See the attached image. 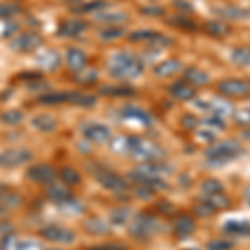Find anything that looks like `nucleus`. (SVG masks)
I'll list each match as a JSON object with an SVG mask.
<instances>
[{"instance_id": "0eeeda50", "label": "nucleus", "mask_w": 250, "mask_h": 250, "mask_svg": "<svg viewBox=\"0 0 250 250\" xmlns=\"http://www.w3.org/2000/svg\"><path fill=\"white\" fill-rule=\"evenodd\" d=\"M42 237L48 242H54V244H70V242L75 240V235L72 230L63 227H59V225H50V227L42 229Z\"/></svg>"}, {"instance_id": "6e6552de", "label": "nucleus", "mask_w": 250, "mask_h": 250, "mask_svg": "<svg viewBox=\"0 0 250 250\" xmlns=\"http://www.w3.org/2000/svg\"><path fill=\"white\" fill-rule=\"evenodd\" d=\"M155 229L157 222L154 220V217L139 215L134 220V225H132V235H135L137 239H147L152 233H155Z\"/></svg>"}, {"instance_id": "5701e85b", "label": "nucleus", "mask_w": 250, "mask_h": 250, "mask_svg": "<svg viewBox=\"0 0 250 250\" xmlns=\"http://www.w3.org/2000/svg\"><path fill=\"white\" fill-rule=\"evenodd\" d=\"M32 124H34L35 128H39V130L42 132H52L55 128V119L50 115H39L35 117L34 120H32Z\"/></svg>"}, {"instance_id": "c756f323", "label": "nucleus", "mask_w": 250, "mask_h": 250, "mask_svg": "<svg viewBox=\"0 0 250 250\" xmlns=\"http://www.w3.org/2000/svg\"><path fill=\"white\" fill-rule=\"evenodd\" d=\"M224 229L227 233H247L250 230V225L247 222H229Z\"/></svg>"}, {"instance_id": "a19ab883", "label": "nucleus", "mask_w": 250, "mask_h": 250, "mask_svg": "<svg viewBox=\"0 0 250 250\" xmlns=\"http://www.w3.org/2000/svg\"><path fill=\"white\" fill-rule=\"evenodd\" d=\"M182 122L185 124V125H184L185 128H187V127H188V128H193V127H195V125H199V120H197L193 115H185Z\"/></svg>"}, {"instance_id": "dca6fc26", "label": "nucleus", "mask_w": 250, "mask_h": 250, "mask_svg": "<svg viewBox=\"0 0 250 250\" xmlns=\"http://www.w3.org/2000/svg\"><path fill=\"white\" fill-rule=\"evenodd\" d=\"M180 68H182V62H180L179 59H168L155 67V75L157 77H164V79L172 77L177 72H180Z\"/></svg>"}, {"instance_id": "9b49d317", "label": "nucleus", "mask_w": 250, "mask_h": 250, "mask_svg": "<svg viewBox=\"0 0 250 250\" xmlns=\"http://www.w3.org/2000/svg\"><path fill=\"white\" fill-rule=\"evenodd\" d=\"M40 43H42L40 35H37L35 32H27V34L19 35V37L14 40V45L12 47L19 52H30V50H35Z\"/></svg>"}, {"instance_id": "6ab92c4d", "label": "nucleus", "mask_w": 250, "mask_h": 250, "mask_svg": "<svg viewBox=\"0 0 250 250\" xmlns=\"http://www.w3.org/2000/svg\"><path fill=\"white\" fill-rule=\"evenodd\" d=\"M204 29L208 35H213V37H225L230 32V27L222 20H208V22H205Z\"/></svg>"}, {"instance_id": "a18cd8bd", "label": "nucleus", "mask_w": 250, "mask_h": 250, "mask_svg": "<svg viewBox=\"0 0 250 250\" xmlns=\"http://www.w3.org/2000/svg\"><path fill=\"white\" fill-rule=\"evenodd\" d=\"M2 212H3V208H2V205H0V215H2Z\"/></svg>"}, {"instance_id": "4be33fe9", "label": "nucleus", "mask_w": 250, "mask_h": 250, "mask_svg": "<svg viewBox=\"0 0 250 250\" xmlns=\"http://www.w3.org/2000/svg\"><path fill=\"white\" fill-rule=\"evenodd\" d=\"M208 107H210L212 114L213 115H229L232 114L233 107L230 102H227V99H213L210 104H208Z\"/></svg>"}, {"instance_id": "b1692460", "label": "nucleus", "mask_w": 250, "mask_h": 250, "mask_svg": "<svg viewBox=\"0 0 250 250\" xmlns=\"http://www.w3.org/2000/svg\"><path fill=\"white\" fill-rule=\"evenodd\" d=\"M68 102L88 107V105H94L95 104V97L88 95V94H82V92H68Z\"/></svg>"}, {"instance_id": "37998d69", "label": "nucleus", "mask_w": 250, "mask_h": 250, "mask_svg": "<svg viewBox=\"0 0 250 250\" xmlns=\"http://www.w3.org/2000/svg\"><path fill=\"white\" fill-rule=\"evenodd\" d=\"M144 14H157V15H160V14H164V9H144L142 10Z\"/></svg>"}, {"instance_id": "c85d7f7f", "label": "nucleus", "mask_w": 250, "mask_h": 250, "mask_svg": "<svg viewBox=\"0 0 250 250\" xmlns=\"http://www.w3.org/2000/svg\"><path fill=\"white\" fill-rule=\"evenodd\" d=\"M159 35H160L159 32H154V30H137L134 34H130V40H134V42H142V40L154 42Z\"/></svg>"}, {"instance_id": "c9c22d12", "label": "nucleus", "mask_w": 250, "mask_h": 250, "mask_svg": "<svg viewBox=\"0 0 250 250\" xmlns=\"http://www.w3.org/2000/svg\"><path fill=\"white\" fill-rule=\"evenodd\" d=\"M15 12H19V7L12 5V3H2L0 5V19H9Z\"/></svg>"}, {"instance_id": "f704fd0d", "label": "nucleus", "mask_w": 250, "mask_h": 250, "mask_svg": "<svg viewBox=\"0 0 250 250\" xmlns=\"http://www.w3.org/2000/svg\"><path fill=\"white\" fill-rule=\"evenodd\" d=\"M77 80L82 83H88V82H94V80L97 79V74L95 70H80L77 72Z\"/></svg>"}, {"instance_id": "20e7f679", "label": "nucleus", "mask_w": 250, "mask_h": 250, "mask_svg": "<svg viewBox=\"0 0 250 250\" xmlns=\"http://www.w3.org/2000/svg\"><path fill=\"white\" fill-rule=\"evenodd\" d=\"M32 154L27 148H9L0 154V165L2 167H20L30 162Z\"/></svg>"}, {"instance_id": "4c0bfd02", "label": "nucleus", "mask_w": 250, "mask_h": 250, "mask_svg": "<svg viewBox=\"0 0 250 250\" xmlns=\"http://www.w3.org/2000/svg\"><path fill=\"white\" fill-rule=\"evenodd\" d=\"M195 213L200 217H208V215H212V213H215V208L210 207L208 204H200L195 207Z\"/></svg>"}, {"instance_id": "aec40b11", "label": "nucleus", "mask_w": 250, "mask_h": 250, "mask_svg": "<svg viewBox=\"0 0 250 250\" xmlns=\"http://www.w3.org/2000/svg\"><path fill=\"white\" fill-rule=\"evenodd\" d=\"M215 12L222 19H230V20H242V19L249 17L247 10L239 9V7H232V5H224L222 9H215Z\"/></svg>"}, {"instance_id": "f8f14e48", "label": "nucleus", "mask_w": 250, "mask_h": 250, "mask_svg": "<svg viewBox=\"0 0 250 250\" xmlns=\"http://www.w3.org/2000/svg\"><path fill=\"white\" fill-rule=\"evenodd\" d=\"M168 92H170V95L173 99L182 100V102H185V100H192L193 97L197 95L195 87H192L190 83L185 82V80H179V82L172 83L170 88H168Z\"/></svg>"}, {"instance_id": "c03bdc74", "label": "nucleus", "mask_w": 250, "mask_h": 250, "mask_svg": "<svg viewBox=\"0 0 250 250\" xmlns=\"http://www.w3.org/2000/svg\"><path fill=\"white\" fill-rule=\"evenodd\" d=\"M245 199H247V202H249V205H250V187L245 190Z\"/></svg>"}, {"instance_id": "f03ea898", "label": "nucleus", "mask_w": 250, "mask_h": 250, "mask_svg": "<svg viewBox=\"0 0 250 250\" xmlns=\"http://www.w3.org/2000/svg\"><path fill=\"white\" fill-rule=\"evenodd\" d=\"M239 154H240V145L237 144L235 140L220 142L207 150V157L212 162H217V164L227 162V160L233 159V157H237Z\"/></svg>"}, {"instance_id": "ea45409f", "label": "nucleus", "mask_w": 250, "mask_h": 250, "mask_svg": "<svg viewBox=\"0 0 250 250\" xmlns=\"http://www.w3.org/2000/svg\"><path fill=\"white\" fill-rule=\"evenodd\" d=\"M232 244L225 240H213L208 244V250H230Z\"/></svg>"}, {"instance_id": "9d476101", "label": "nucleus", "mask_w": 250, "mask_h": 250, "mask_svg": "<svg viewBox=\"0 0 250 250\" xmlns=\"http://www.w3.org/2000/svg\"><path fill=\"white\" fill-rule=\"evenodd\" d=\"M29 179H32L37 184H52L57 177V172H55L54 167L47 164H40V165H34V167L29 168L27 172Z\"/></svg>"}, {"instance_id": "79ce46f5", "label": "nucleus", "mask_w": 250, "mask_h": 250, "mask_svg": "<svg viewBox=\"0 0 250 250\" xmlns=\"http://www.w3.org/2000/svg\"><path fill=\"white\" fill-rule=\"evenodd\" d=\"M88 250H125V249L119 244H105V245H102V247H95V249H88Z\"/></svg>"}, {"instance_id": "4468645a", "label": "nucleus", "mask_w": 250, "mask_h": 250, "mask_svg": "<svg viewBox=\"0 0 250 250\" xmlns=\"http://www.w3.org/2000/svg\"><path fill=\"white\" fill-rule=\"evenodd\" d=\"M193 230H195V222L188 215H180L179 219L175 220V224H173V232H175V235L180 237V239H185V237L192 235Z\"/></svg>"}, {"instance_id": "58836bf2", "label": "nucleus", "mask_w": 250, "mask_h": 250, "mask_svg": "<svg viewBox=\"0 0 250 250\" xmlns=\"http://www.w3.org/2000/svg\"><path fill=\"white\" fill-rule=\"evenodd\" d=\"M124 35V30L122 29H117V27H114V29H107L102 32V39L105 40H112V39H119Z\"/></svg>"}, {"instance_id": "1a4fd4ad", "label": "nucleus", "mask_w": 250, "mask_h": 250, "mask_svg": "<svg viewBox=\"0 0 250 250\" xmlns=\"http://www.w3.org/2000/svg\"><path fill=\"white\" fill-rule=\"evenodd\" d=\"M82 135L85 137L88 142L104 144L110 139V128L102 124H87L82 127Z\"/></svg>"}, {"instance_id": "ddd939ff", "label": "nucleus", "mask_w": 250, "mask_h": 250, "mask_svg": "<svg viewBox=\"0 0 250 250\" xmlns=\"http://www.w3.org/2000/svg\"><path fill=\"white\" fill-rule=\"evenodd\" d=\"M185 82H188L192 87H204L210 82V77H208L207 72L200 70V68L188 67L185 70Z\"/></svg>"}, {"instance_id": "f257e3e1", "label": "nucleus", "mask_w": 250, "mask_h": 250, "mask_svg": "<svg viewBox=\"0 0 250 250\" xmlns=\"http://www.w3.org/2000/svg\"><path fill=\"white\" fill-rule=\"evenodd\" d=\"M110 75L115 79H135L142 74L144 63L137 55L120 52L110 59Z\"/></svg>"}, {"instance_id": "cd10ccee", "label": "nucleus", "mask_w": 250, "mask_h": 250, "mask_svg": "<svg viewBox=\"0 0 250 250\" xmlns=\"http://www.w3.org/2000/svg\"><path fill=\"white\" fill-rule=\"evenodd\" d=\"M68 102V92H59V94H50V95H43L40 97V104H47V105H52V104H63Z\"/></svg>"}, {"instance_id": "a878e982", "label": "nucleus", "mask_w": 250, "mask_h": 250, "mask_svg": "<svg viewBox=\"0 0 250 250\" xmlns=\"http://www.w3.org/2000/svg\"><path fill=\"white\" fill-rule=\"evenodd\" d=\"M205 204H208L213 208H225V207H229L230 200L219 192V193H208V197L205 199Z\"/></svg>"}, {"instance_id": "7c9ffc66", "label": "nucleus", "mask_w": 250, "mask_h": 250, "mask_svg": "<svg viewBox=\"0 0 250 250\" xmlns=\"http://www.w3.org/2000/svg\"><path fill=\"white\" fill-rule=\"evenodd\" d=\"M222 188H224V185L215 179H208L202 184V190H204V193H207V195L208 193H219V192H222Z\"/></svg>"}, {"instance_id": "72a5a7b5", "label": "nucleus", "mask_w": 250, "mask_h": 250, "mask_svg": "<svg viewBox=\"0 0 250 250\" xmlns=\"http://www.w3.org/2000/svg\"><path fill=\"white\" fill-rule=\"evenodd\" d=\"M235 120L237 124L250 127V108H242V110L235 112Z\"/></svg>"}, {"instance_id": "e433bc0d", "label": "nucleus", "mask_w": 250, "mask_h": 250, "mask_svg": "<svg viewBox=\"0 0 250 250\" xmlns=\"http://www.w3.org/2000/svg\"><path fill=\"white\" fill-rule=\"evenodd\" d=\"M172 23H175V25L182 27V29H188V30H195V29H197L195 23H193L192 20H190V19H187V17H177Z\"/></svg>"}, {"instance_id": "bb28decb", "label": "nucleus", "mask_w": 250, "mask_h": 250, "mask_svg": "<svg viewBox=\"0 0 250 250\" xmlns=\"http://www.w3.org/2000/svg\"><path fill=\"white\" fill-rule=\"evenodd\" d=\"M60 179H62L67 185H79L80 184L79 172L72 167H63L62 170H60Z\"/></svg>"}, {"instance_id": "2f4dec72", "label": "nucleus", "mask_w": 250, "mask_h": 250, "mask_svg": "<svg viewBox=\"0 0 250 250\" xmlns=\"http://www.w3.org/2000/svg\"><path fill=\"white\" fill-rule=\"evenodd\" d=\"M2 120L5 124H9V125H15V124H19L20 120H22V114H20L19 110H9V112H5V114L2 115Z\"/></svg>"}, {"instance_id": "39448f33", "label": "nucleus", "mask_w": 250, "mask_h": 250, "mask_svg": "<svg viewBox=\"0 0 250 250\" xmlns=\"http://www.w3.org/2000/svg\"><path fill=\"white\" fill-rule=\"evenodd\" d=\"M2 250H48L39 240L30 237H7L2 242Z\"/></svg>"}, {"instance_id": "393cba45", "label": "nucleus", "mask_w": 250, "mask_h": 250, "mask_svg": "<svg viewBox=\"0 0 250 250\" xmlns=\"http://www.w3.org/2000/svg\"><path fill=\"white\" fill-rule=\"evenodd\" d=\"M232 60L237 65H250V48L237 47L232 50Z\"/></svg>"}, {"instance_id": "412c9836", "label": "nucleus", "mask_w": 250, "mask_h": 250, "mask_svg": "<svg viewBox=\"0 0 250 250\" xmlns=\"http://www.w3.org/2000/svg\"><path fill=\"white\" fill-rule=\"evenodd\" d=\"M48 199L52 202H57V204H67V202H72V193L63 187H59V185H54L52 188H48L47 192Z\"/></svg>"}, {"instance_id": "a211bd4d", "label": "nucleus", "mask_w": 250, "mask_h": 250, "mask_svg": "<svg viewBox=\"0 0 250 250\" xmlns=\"http://www.w3.org/2000/svg\"><path fill=\"white\" fill-rule=\"evenodd\" d=\"M122 117L128 120H135V122H142V124H150V114L145 112L144 108L134 107V105H127L122 108Z\"/></svg>"}, {"instance_id": "2eb2a0df", "label": "nucleus", "mask_w": 250, "mask_h": 250, "mask_svg": "<svg viewBox=\"0 0 250 250\" xmlns=\"http://www.w3.org/2000/svg\"><path fill=\"white\" fill-rule=\"evenodd\" d=\"M67 65L70 70H74L75 74L80 70H83L87 65V57L85 54H83L82 50H79V48H70V50L67 52Z\"/></svg>"}, {"instance_id": "7ed1b4c3", "label": "nucleus", "mask_w": 250, "mask_h": 250, "mask_svg": "<svg viewBox=\"0 0 250 250\" xmlns=\"http://www.w3.org/2000/svg\"><path fill=\"white\" fill-rule=\"evenodd\" d=\"M217 90L224 97H245L250 94V83L240 79H225L219 82Z\"/></svg>"}, {"instance_id": "423d86ee", "label": "nucleus", "mask_w": 250, "mask_h": 250, "mask_svg": "<svg viewBox=\"0 0 250 250\" xmlns=\"http://www.w3.org/2000/svg\"><path fill=\"white\" fill-rule=\"evenodd\" d=\"M97 180L102 184V187H105L110 192H125L127 190V182L120 175L110 172V170H99L97 172Z\"/></svg>"}, {"instance_id": "f3484780", "label": "nucleus", "mask_w": 250, "mask_h": 250, "mask_svg": "<svg viewBox=\"0 0 250 250\" xmlns=\"http://www.w3.org/2000/svg\"><path fill=\"white\" fill-rule=\"evenodd\" d=\"M87 23L83 22V20H79V19H74V20H67V22H63L62 25H60V35H63V37H75V35L82 34L83 30H85Z\"/></svg>"}, {"instance_id": "473e14b6", "label": "nucleus", "mask_w": 250, "mask_h": 250, "mask_svg": "<svg viewBox=\"0 0 250 250\" xmlns=\"http://www.w3.org/2000/svg\"><path fill=\"white\" fill-rule=\"evenodd\" d=\"M104 94H108V95H132L134 94V88H128L127 85H122V87H117V88H102Z\"/></svg>"}]
</instances>
